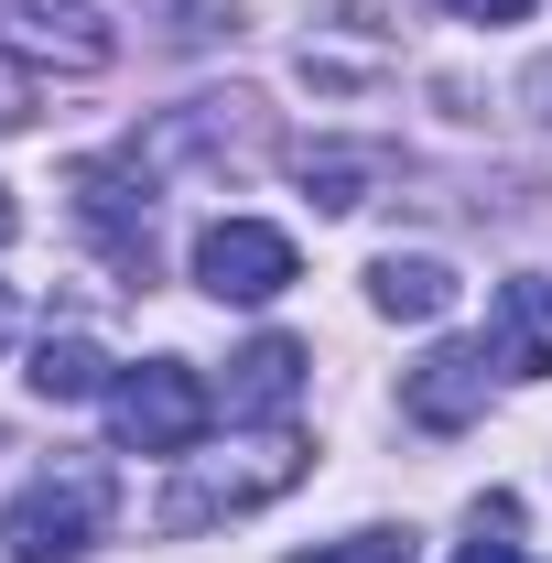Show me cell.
<instances>
[{
  "instance_id": "obj_1",
  "label": "cell",
  "mask_w": 552,
  "mask_h": 563,
  "mask_svg": "<svg viewBox=\"0 0 552 563\" xmlns=\"http://www.w3.org/2000/svg\"><path fill=\"white\" fill-rule=\"evenodd\" d=\"M185 477L163 498V531H207V520H250V509H272L281 488H303V433L272 422L261 444H239V455H174Z\"/></svg>"
},
{
  "instance_id": "obj_2",
  "label": "cell",
  "mask_w": 552,
  "mask_h": 563,
  "mask_svg": "<svg viewBox=\"0 0 552 563\" xmlns=\"http://www.w3.org/2000/svg\"><path fill=\"white\" fill-rule=\"evenodd\" d=\"M98 531H109V466H87V455H66L55 477H33L11 498V520H0L11 563H76Z\"/></svg>"
},
{
  "instance_id": "obj_3",
  "label": "cell",
  "mask_w": 552,
  "mask_h": 563,
  "mask_svg": "<svg viewBox=\"0 0 552 563\" xmlns=\"http://www.w3.org/2000/svg\"><path fill=\"white\" fill-rule=\"evenodd\" d=\"M207 379L185 368V357H141L109 379V433H120V455H196V433H207Z\"/></svg>"
},
{
  "instance_id": "obj_4",
  "label": "cell",
  "mask_w": 552,
  "mask_h": 563,
  "mask_svg": "<svg viewBox=\"0 0 552 563\" xmlns=\"http://www.w3.org/2000/svg\"><path fill=\"white\" fill-rule=\"evenodd\" d=\"M76 217H87V239L109 250V272L120 282H152V163H87L76 174Z\"/></svg>"
},
{
  "instance_id": "obj_5",
  "label": "cell",
  "mask_w": 552,
  "mask_h": 563,
  "mask_svg": "<svg viewBox=\"0 0 552 563\" xmlns=\"http://www.w3.org/2000/svg\"><path fill=\"white\" fill-rule=\"evenodd\" d=\"M281 282H292V239L272 217H217L196 239V292H217V303H272Z\"/></svg>"
},
{
  "instance_id": "obj_6",
  "label": "cell",
  "mask_w": 552,
  "mask_h": 563,
  "mask_svg": "<svg viewBox=\"0 0 552 563\" xmlns=\"http://www.w3.org/2000/svg\"><path fill=\"white\" fill-rule=\"evenodd\" d=\"M487 379H498L487 347H433L422 368H401V412H412L422 433H466V422L487 412Z\"/></svg>"
},
{
  "instance_id": "obj_7",
  "label": "cell",
  "mask_w": 552,
  "mask_h": 563,
  "mask_svg": "<svg viewBox=\"0 0 552 563\" xmlns=\"http://www.w3.org/2000/svg\"><path fill=\"white\" fill-rule=\"evenodd\" d=\"M487 357H498V379H552V282H509L498 292Z\"/></svg>"
},
{
  "instance_id": "obj_8",
  "label": "cell",
  "mask_w": 552,
  "mask_h": 563,
  "mask_svg": "<svg viewBox=\"0 0 552 563\" xmlns=\"http://www.w3.org/2000/svg\"><path fill=\"white\" fill-rule=\"evenodd\" d=\"M11 44H33V55H66V66H98L120 33L98 22V0H11V22H0Z\"/></svg>"
},
{
  "instance_id": "obj_9",
  "label": "cell",
  "mask_w": 552,
  "mask_h": 563,
  "mask_svg": "<svg viewBox=\"0 0 552 563\" xmlns=\"http://www.w3.org/2000/svg\"><path fill=\"white\" fill-rule=\"evenodd\" d=\"M303 401V347L292 336H250V347L228 357V412H292Z\"/></svg>"
},
{
  "instance_id": "obj_10",
  "label": "cell",
  "mask_w": 552,
  "mask_h": 563,
  "mask_svg": "<svg viewBox=\"0 0 552 563\" xmlns=\"http://www.w3.org/2000/svg\"><path fill=\"white\" fill-rule=\"evenodd\" d=\"M368 303H379V314H401V325H433V314L455 303V272H444L433 250H390V261L368 272Z\"/></svg>"
},
{
  "instance_id": "obj_11",
  "label": "cell",
  "mask_w": 552,
  "mask_h": 563,
  "mask_svg": "<svg viewBox=\"0 0 552 563\" xmlns=\"http://www.w3.org/2000/svg\"><path fill=\"white\" fill-rule=\"evenodd\" d=\"M33 390H44V401H87V390H109L98 336H44V347H33Z\"/></svg>"
},
{
  "instance_id": "obj_12",
  "label": "cell",
  "mask_w": 552,
  "mask_h": 563,
  "mask_svg": "<svg viewBox=\"0 0 552 563\" xmlns=\"http://www.w3.org/2000/svg\"><path fill=\"white\" fill-rule=\"evenodd\" d=\"M390 163L379 152H303V185H314V207H368V185H379Z\"/></svg>"
},
{
  "instance_id": "obj_13",
  "label": "cell",
  "mask_w": 552,
  "mask_h": 563,
  "mask_svg": "<svg viewBox=\"0 0 552 563\" xmlns=\"http://www.w3.org/2000/svg\"><path fill=\"white\" fill-rule=\"evenodd\" d=\"M509 520H520V509H509V498H487V509H477V542H466L455 563H531L520 542H509Z\"/></svg>"
},
{
  "instance_id": "obj_14",
  "label": "cell",
  "mask_w": 552,
  "mask_h": 563,
  "mask_svg": "<svg viewBox=\"0 0 552 563\" xmlns=\"http://www.w3.org/2000/svg\"><path fill=\"white\" fill-rule=\"evenodd\" d=\"M303 563H412V531H346V542H325Z\"/></svg>"
},
{
  "instance_id": "obj_15",
  "label": "cell",
  "mask_w": 552,
  "mask_h": 563,
  "mask_svg": "<svg viewBox=\"0 0 552 563\" xmlns=\"http://www.w3.org/2000/svg\"><path fill=\"white\" fill-rule=\"evenodd\" d=\"M444 11H455V22H520L531 0H444Z\"/></svg>"
},
{
  "instance_id": "obj_16",
  "label": "cell",
  "mask_w": 552,
  "mask_h": 563,
  "mask_svg": "<svg viewBox=\"0 0 552 563\" xmlns=\"http://www.w3.org/2000/svg\"><path fill=\"white\" fill-rule=\"evenodd\" d=\"M0 347H11V282H0Z\"/></svg>"
},
{
  "instance_id": "obj_17",
  "label": "cell",
  "mask_w": 552,
  "mask_h": 563,
  "mask_svg": "<svg viewBox=\"0 0 552 563\" xmlns=\"http://www.w3.org/2000/svg\"><path fill=\"white\" fill-rule=\"evenodd\" d=\"M531 98H542V109H552V66H542V76H531Z\"/></svg>"
}]
</instances>
